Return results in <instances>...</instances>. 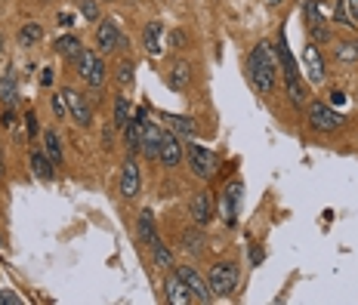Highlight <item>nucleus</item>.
Masks as SVG:
<instances>
[{
	"mask_svg": "<svg viewBox=\"0 0 358 305\" xmlns=\"http://www.w3.org/2000/svg\"><path fill=\"white\" fill-rule=\"evenodd\" d=\"M334 19H337L343 28H358V0H337Z\"/></svg>",
	"mask_w": 358,
	"mask_h": 305,
	"instance_id": "nucleus-22",
	"label": "nucleus"
},
{
	"mask_svg": "<svg viewBox=\"0 0 358 305\" xmlns=\"http://www.w3.org/2000/svg\"><path fill=\"white\" fill-rule=\"evenodd\" d=\"M133 71H136V65H133L130 59H124V62L117 65V74H115V77H117V87H121V90H127V87L133 84Z\"/></svg>",
	"mask_w": 358,
	"mask_h": 305,
	"instance_id": "nucleus-33",
	"label": "nucleus"
},
{
	"mask_svg": "<svg viewBox=\"0 0 358 305\" xmlns=\"http://www.w3.org/2000/svg\"><path fill=\"white\" fill-rule=\"evenodd\" d=\"M207 281H210V290H213V299H229V296L238 290V281H241V271H238L235 262H216L210 274H207Z\"/></svg>",
	"mask_w": 358,
	"mask_h": 305,
	"instance_id": "nucleus-2",
	"label": "nucleus"
},
{
	"mask_svg": "<svg viewBox=\"0 0 358 305\" xmlns=\"http://www.w3.org/2000/svg\"><path fill=\"white\" fill-rule=\"evenodd\" d=\"M241 204H244V185H241V179H232V182L226 185V188H222V200H220V207H222V222H226L229 228L238 225Z\"/></svg>",
	"mask_w": 358,
	"mask_h": 305,
	"instance_id": "nucleus-6",
	"label": "nucleus"
},
{
	"mask_svg": "<svg viewBox=\"0 0 358 305\" xmlns=\"http://www.w3.org/2000/svg\"><path fill=\"white\" fill-rule=\"evenodd\" d=\"M127 47V37L117 31V25H115V19H106V22H99L96 25V50L99 53H117V50H124Z\"/></svg>",
	"mask_w": 358,
	"mask_h": 305,
	"instance_id": "nucleus-8",
	"label": "nucleus"
},
{
	"mask_svg": "<svg viewBox=\"0 0 358 305\" xmlns=\"http://www.w3.org/2000/svg\"><path fill=\"white\" fill-rule=\"evenodd\" d=\"M121 198L127 200H133L139 195V188H143V173H139V163L127 154V161H124V167H121Z\"/></svg>",
	"mask_w": 358,
	"mask_h": 305,
	"instance_id": "nucleus-13",
	"label": "nucleus"
},
{
	"mask_svg": "<svg viewBox=\"0 0 358 305\" xmlns=\"http://www.w3.org/2000/svg\"><path fill=\"white\" fill-rule=\"evenodd\" d=\"M22 299L16 293H6V290H0V305H19Z\"/></svg>",
	"mask_w": 358,
	"mask_h": 305,
	"instance_id": "nucleus-38",
	"label": "nucleus"
},
{
	"mask_svg": "<svg viewBox=\"0 0 358 305\" xmlns=\"http://www.w3.org/2000/svg\"><path fill=\"white\" fill-rule=\"evenodd\" d=\"M303 16L306 28H309V40L312 43H331V25H327V13L318 10V0H303Z\"/></svg>",
	"mask_w": 358,
	"mask_h": 305,
	"instance_id": "nucleus-4",
	"label": "nucleus"
},
{
	"mask_svg": "<svg viewBox=\"0 0 358 305\" xmlns=\"http://www.w3.org/2000/svg\"><path fill=\"white\" fill-rule=\"evenodd\" d=\"M143 126L145 124H139L136 117H133V121L124 126V145H127V154H130V158L143 151Z\"/></svg>",
	"mask_w": 358,
	"mask_h": 305,
	"instance_id": "nucleus-21",
	"label": "nucleus"
},
{
	"mask_svg": "<svg viewBox=\"0 0 358 305\" xmlns=\"http://www.w3.org/2000/svg\"><path fill=\"white\" fill-rule=\"evenodd\" d=\"M189 167H192V173H195L198 179L210 182L216 176V170H220V158H216L210 148H204V145H189Z\"/></svg>",
	"mask_w": 358,
	"mask_h": 305,
	"instance_id": "nucleus-5",
	"label": "nucleus"
},
{
	"mask_svg": "<svg viewBox=\"0 0 358 305\" xmlns=\"http://www.w3.org/2000/svg\"><path fill=\"white\" fill-rule=\"evenodd\" d=\"M0 99H3L6 108H13L19 99V80H16V71L13 68H6V74L0 77Z\"/></svg>",
	"mask_w": 358,
	"mask_h": 305,
	"instance_id": "nucleus-23",
	"label": "nucleus"
},
{
	"mask_svg": "<svg viewBox=\"0 0 358 305\" xmlns=\"http://www.w3.org/2000/svg\"><path fill=\"white\" fill-rule=\"evenodd\" d=\"M346 117L340 111H334V105H324V102H312L309 105V126L315 133H334L340 130Z\"/></svg>",
	"mask_w": 358,
	"mask_h": 305,
	"instance_id": "nucleus-7",
	"label": "nucleus"
},
{
	"mask_svg": "<svg viewBox=\"0 0 358 305\" xmlns=\"http://www.w3.org/2000/svg\"><path fill=\"white\" fill-rule=\"evenodd\" d=\"M331 105H334V108H343V105H346V93H343V90H334V93H331Z\"/></svg>",
	"mask_w": 358,
	"mask_h": 305,
	"instance_id": "nucleus-39",
	"label": "nucleus"
},
{
	"mask_svg": "<svg viewBox=\"0 0 358 305\" xmlns=\"http://www.w3.org/2000/svg\"><path fill=\"white\" fill-rule=\"evenodd\" d=\"M170 126H173V133L182 142H189V139L198 136V124L192 121V117H170Z\"/></svg>",
	"mask_w": 358,
	"mask_h": 305,
	"instance_id": "nucleus-27",
	"label": "nucleus"
},
{
	"mask_svg": "<svg viewBox=\"0 0 358 305\" xmlns=\"http://www.w3.org/2000/svg\"><path fill=\"white\" fill-rule=\"evenodd\" d=\"M65 99H69V117H74V124L78 126H90L93 124V105H90L87 96H80L78 90H71V87H65Z\"/></svg>",
	"mask_w": 358,
	"mask_h": 305,
	"instance_id": "nucleus-11",
	"label": "nucleus"
},
{
	"mask_svg": "<svg viewBox=\"0 0 358 305\" xmlns=\"http://www.w3.org/2000/svg\"><path fill=\"white\" fill-rule=\"evenodd\" d=\"M189 80H192V68L185 62H176L173 68H170V87H173V90H179V87H189Z\"/></svg>",
	"mask_w": 358,
	"mask_h": 305,
	"instance_id": "nucleus-31",
	"label": "nucleus"
},
{
	"mask_svg": "<svg viewBox=\"0 0 358 305\" xmlns=\"http://www.w3.org/2000/svg\"><path fill=\"white\" fill-rule=\"evenodd\" d=\"M50 108H53L56 121H65V117H69V99H65V93H53V99H50Z\"/></svg>",
	"mask_w": 358,
	"mask_h": 305,
	"instance_id": "nucleus-35",
	"label": "nucleus"
},
{
	"mask_svg": "<svg viewBox=\"0 0 358 305\" xmlns=\"http://www.w3.org/2000/svg\"><path fill=\"white\" fill-rule=\"evenodd\" d=\"M268 3H272V6H278V3H285V0H268Z\"/></svg>",
	"mask_w": 358,
	"mask_h": 305,
	"instance_id": "nucleus-45",
	"label": "nucleus"
},
{
	"mask_svg": "<svg viewBox=\"0 0 358 305\" xmlns=\"http://www.w3.org/2000/svg\"><path fill=\"white\" fill-rule=\"evenodd\" d=\"M179 241H182V250H185V253L198 256V253H201V244H204V235H201L198 228H189V232L179 235Z\"/></svg>",
	"mask_w": 358,
	"mask_h": 305,
	"instance_id": "nucleus-30",
	"label": "nucleus"
},
{
	"mask_svg": "<svg viewBox=\"0 0 358 305\" xmlns=\"http://www.w3.org/2000/svg\"><path fill=\"white\" fill-rule=\"evenodd\" d=\"M182 154H185V145H182V139L176 136L173 130H164V139H161V154H158V161L164 163V167H179L182 163Z\"/></svg>",
	"mask_w": 358,
	"mask_h": 305,
	"instance_id": "nucleus-14",
	"label": "nucleus"
},
{
	"mask_svg": "<svg viewBox=\"0 0 358 305\" xmlns=\"http://www.w3.org/2000/svg\"><path fill=\"white\" fill-rule=\"evenodd\" d=\"M285 84H287V96H290V102H294V108H303V105H306V90H303L300 77L285 80Z\"/></svg>",
	"mask_w": 358,
	"mask_h": 305,
	"instance_id": "nucleus-32",
	"label": "nucleus"
},
{
	"mask_svg": "<svg viewBox=\"0 0 358 305\" xmlns=\"http://www.w3.org/2000/svg\"><path fill=\"white\" fill-rule=\"evenodd\" d=\"M143 47H145V53L152 56V59H161L164 56V22H148L145 25V31H143Z\"/></svg>",
	"mask_w": 358,
	"mask_h": 305,
	"instance_id": "nucleus-16",
	"label": "nucleus"
},
{
	"mask_svg": "<svg viewBox=\"0 0 358 305\" xmlns=\"http://www.w3.org/2000/svg\"><path fill=\"white\" fill-rule=\"evenodd\" d=\"M334 56H337L343 65H352V62H358V40H352V37L340 40L337 47H334Z\"/></svg>",
	"mask_w": 358,
	"mask_h": 305,
	"instance_id": "nucleus-29",
	"label": "nucleus"
},
{
	"mask_svg": "<svg viewBox=\"0 0 358 305\" xmlns=\"http://www.w3.org/2000/svg\"><path fill=\"white\" fill-rule=\"evenodd\" d=\"M41 148H43V154H47V158L56 163V167L62 163V139H59V133H56V130H43Z\"/></svg>",
	"mask_w": 358,
	"mask_h": 305,
	"instance_id": "nucleus-24",
	"label": "nucleus"
},
{
	"mask_svg": "<svg viewBox=\"0 0 358 305\" xmlns=\"http://www.w3.org/2000/svg\"><path fill=\"white\" fill-rule=\"evenodd\" d=\"M161 139H164V130L158 124H152L148 121L143 126V154L148 161H158V154H161Z\"/></svg>",
	"mask_w": 358,
	"mask_h": 305,
	"instance_id": "nucleus-17",
	"label": "nucleus"
},
{
	"mask_svg": "<svg viewBox=\"0 0 358 305\" xmlns=\"http://www.w3.org/2000/svg\"><path fill=\"white\" fill-rule=\"evenodd\" d=\"M248 74H250V84L259 96H272L275 90V77H278V65H275L272 47L268 43H257L248 56Z\"/></svg>",
	"mask_w": 358,
	"mask_h": 305,
	"instance_id": "nucleus-1",
	"label": "nucleus"
},
{
	"mask_svg": "<svg viewBox=\"0 0 358 305\" xmlns=\"http://www.w3.org/2000/svg\"><path fill=\"white\" fill-rule=\"evenodd\" d=\"M189 213H192V222H195L198 228H207L213 222V213H216V200L210 191H198L195 198H192V207H189Z\"/></svg>",
	"mask_w": 358,
	"mask_h": 305,
	"instance_id": "nucleus-12",
	"label": "nucleus"
},
{
	"mask_svg": "<svg viewBox=\"0 0 358 305\" xmlns=\"http://www.w3.org/2000/svg\"><path fill=\"white\" fill-rule=\"evenodd\" d=\"M31 173L37 176L41 182H53V176H56V163L43 154V148H34L31 151Z\"/></svg>",
	"mask_w": 358,
	"mask_h": 305,
	"instance_id": "nucleus-19",
	"label": "nucleus"
},
{
	"mask_svg": "<svg viewBox=\"0 0 358 305\" xmlns=\"http://www.w3.org/2000/svg\"><path fill=\"white\" fill-rule=\"evenodd\" d=\"M152 253H155V265H158V269H173V253L164 247L161 241L152 247Z\"/></svg>",
	"mask_w": 358,
	"mask_h": 305,
	"instance_id": "nucleus-34",
	"label": "nucleus"
},
{
	"mask_svg": "<svg viewBox=\"0 0 358 305\" xmlns=\"http://www.w3.org/2000/svg\"><path fill=\"white\" fill-rule=\"evenodd\" d=\"M136 228H139V241H143L145 247H155V244L161 241V237H158V228H155V213H152V210H143V213H139Z\"/></svg>",
	"mask_w": 358,
	"mask_h": 305,
	"instance_id": "nucleus-20",
	"label": "nucleus"
},
{
	"mask_svg": "<svg viewBox=\"0 0 358 305\" xmlns=\"http://www.w3.org/2000/svg\"><path fill=\"white\" fill-rule=\"evenodd\" d=\"M164 293H167L170 305H189L192 299H195V296H192V290H189V284H185L176 271L167 274V281H164Z\"/></svg>",
	"mask_w": 358,
	"mask_h": 305,
	"instance_id": "nucleus-15",
	"label": "nucleus"
},
{
	"mask_svg": "<svg viewBox=\"0 0 358 305\" xmlns=\"http://www.w3.org/2000/svg\"><path fill=\"white\" fill-rule=\"evenodd\" d=\"M16 40H19V47H37V43L43 40V28H41V22H25V25L19 28V34H16Z\"/></svg>",
	"mask_w": 358,
	"mask_h": 305,
	"instance_id": "nucleus-25",
	"label": "nucleus"
},
{
	"mask_svg": "<svg viewBox=\"0 0 358 305\" xmlns=\"http://www.w3.org/2000/svg\"><path fill=\"white\" fill-rule=\"evenodd\" d=\"M56 22H59V25H62V28H71V25H74V16H71L69 10H62V13H59V16H56Z\"/></svg>",
	"mask_w": 358,
	"mask_h": 305,
	"instance_id": "nucleus-40",
	"label": "nucleus"
},
{
	"mask_svg": "<svg viewBox=\"0 0 358 305\" xmlns=\"http://www.w3.org/2000/svg\"><path fill=\"white\" fill-rule=\"evenodd\" d=\"M80 19L99 22V3H96V0H80Z\"/></svg>",
	"mask_w": 358,
	"mask_h": 305,
	"instance_id": "nucleus-36",
	"label": "nucleus"
},
{
	"mask_svg": "<svg viewBox=\"0 0 358 305\" xmlns=\"http://www.w3.org/2000/svg\"><path fill=\"white\" fill-rule=\"evenodd\" d=\"M41 87H53V68H41Z\"/></svg>",
	"mask_w": 358,
	"mask_h": 305,
	"instance_id": "nucleus-41",
	"label": "nucleus"
},
{
	"mask_svg": "<svg viewBox=\"0 0 358 305\" xmlns=\"http://www.w3.org/2000/svg\"><path fill=\"white\" fill-rule=\"evenodd\" d=\"M248 256H250V265H259V262H263V250H259V247H250Z\"/></svg>",
	"mask_w": 358,
	"mask_h": 305,
	"instance_id": "nucleus-42",
	"label": "nucleus"
},
{
	"mask_svg": "<svg viewBox=\"0 0 358 305\" xmlns=\"http://www.w3.org/2000/svg\"><path fill=\"white\" fill-rule=\"evenodd\" d=\"M278 65H281V71H285V80L300 77V65H296V59H294V53H290V47H287L285 28H281V34H278Z\"/></svg>",
	"mask_w": 358,
	"mask_h": 305,
	"instance_id": "nucleus-18",
	"label": "nucleus"
},
{
	"mask_svg": "<svg viewBox=\"0 0 358 305\" xmlns=\"http://www.w3.org/2000/svg\"><path fill=\"white\" fill-rule=\"evenodd\" d=\"M303 71H306V77H309V84H315V87H322L327 80L322 50H318V43H312V40L303 47Z\"/></svg>",
	"mask_w": 358,
	"mask_h": 305,
	"instance_id": "nucleus-9",
	"label": "nucleus"
},
{
	"mask_svg": "<svg viewBox=\"0 0 358 305\" xmlns=\"http://www.w3.org/2000/svg\"><path fill=\"white\" fill-rule=\"evenodd\" d=\"M179 278L189 284V290H192V296H195L198 302H213V290H210V281L204 278L198 269H192V265H179Z\"/></svg>",
	"mask_w": 358,
	"mask_h": 305,
	"instance_id": "nucleus-10",
	"label": "nucleus"
},
{
	"mask_svg": "<svg viewBox=\"0 0 358 305\" xmlns=\"http://www.w3.org/2000/svg\"><path fill=\"white\" fill-rule=\"evenodd\" d=\"M6 176V161H3V148H0V179Z\"/></svg>",
	"mask_w": 358,
	"mask_h": 305,
	"instance_id": "nucleus-44",
	"label": "nucleus"
},
{
	"mask_svg": "<svg viewBox=\"0 0 358 305\" xmlns=\"http://www.w3.org/2000/svg\"><path fill=\"white\" fill-rule=\"evenodd\" d=\"M133 121V108L127 96H115V130H124Z\"/></svg>",
	"mask_w": 358,
	"mask_h": 305,
	"instance_id": "nucleus-28",
	"label": "nucleus"
},
{
	"mask_svg": "<svg viewBox=\"0 0 358 305\" xmlns=\"http://www.w3.org/2000/svg\"><path fill=\"white\" fill-rule=\"evenodd\" d=\"M56 53L59 56H62V59H69V62L74 65V62H78V56H80V50H84V47H80V40H78V37H74V34H65V37H59V40H56Z\"/></svg>",
	"mask_w": 358,
	"mask_h": 305,
	"instance_id": "nucleus-26",
	"label": "nucleus"
},
{
	"mask_svg": "<svg viewBox=\"0 0 358 305\" xmlns=\"http://www.w3.org/2000/svg\"><path fill=\"white\" fill-rule=\"evenodd\" d=\"M74 68H78V74L87 80V87H93V90H99V87L106 84V62H102L99 50H80Z\"/></svg>",
	"mask_w": 358,
	"mask_h": 305,
	"instance_id": "nucleus-3",
	"label": "nucleus"
},
{
	"mask_svg": "<svg viewBox=\"0 0 358 305\" xmlns=\"http://www.w3.org/2000/svg\"><path fill=\"white\" fill-rule=\"evenodd\" d=\"M25 133H28V139H34V136H41V124H37V114L34 111H25Z\"/></svg>",
	"mask_w": 358,
	"mask_h": 305,
	"instance_id": "nucleus-37",
	"label": "nucleus"
},
{
	"mask_svg": "<svg viewBox=\"0 0 358 305\" xmlns=\"http://www.w3.org/2000/svg\"><path fill=\"white\" fill-rule=\"evenodd\" d=\"M0 50H3V37H0Z\"/></svg>",
	"mask_w": 358,
	"mask_h": 305,
	"instance_id": "nucleus-46",
	"label": "nucleus"
},
{
	"mask_svg": "<svg viewBox=\"0 0 358 305\" xmlns=\"http://www.w3.org/2000/svg\"><path fill=\"white\" fill-rule=\"evenodd\" d=\"M0 124H3V126H13V124H16V114H13V108H6V111H3Z\"/></svg>",
	"mask_w": 358,
	"mask_h": 305,
	"instance_id": "nucleus-43",
	"label": "nucleus"
}]
</instances>
